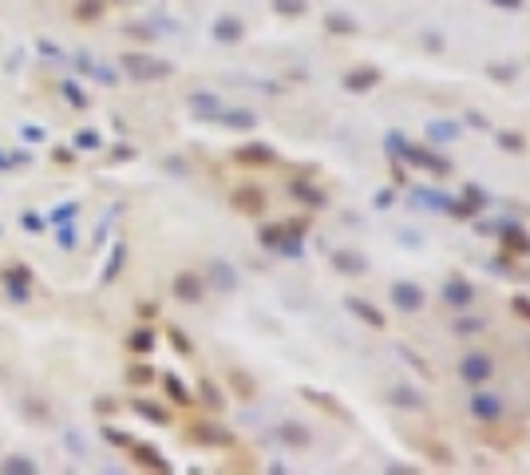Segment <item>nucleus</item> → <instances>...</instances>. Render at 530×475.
<instances>
[{"instance_id": "nucleus-49", "label": "nucleus", "mask_w": 530, "mask_h": 475, "mask_svg": "<svg viewBox=\"0 0 530 475\" xmlns=\"http://www.w3.org/2000/svg\"><path fill=\"white\" fill-rule=\"evenodd\" d=\"M510 305H514V313H522V317L530 321V297H514Z\"/></svg>"}, {"instance_id": "nucleus-6", "label": "nucleus", "mask_w": 530, "mask_h": 475, "mask_svg": "<svg viewBox=\"0 0 530 475\" xmlns=\"http://www.w3.org/2000/svg\"><path fill=\"white\" fill-rule=\"evenodd\" d=\"M443 301L455 309V313H467L471 305H475V285L467 277H447L443 282Z\"/></svg>"}, {"instance_id": "nucleus-18", "label": "nucleus", "mask_w": 530, "mask_h": 475, "mask_svg": "<svg viewBox=\"0 0 530 475\" xmlns=\"http://www.w3.org/2000/svg\"><path fill=\"white\" fill-rule=\"evenodd\" d=\"M155 344H159V333H155L150 325H139V329H131L127 333V349L131 353H139V356H147Z\"/></svg>"}, {"instance_id": "nucleus-13", "label": "nucleus", "mask_w": 530, "mask_h": 475, "mask_svg": "<svg viewBox=\"0 0 530 475\" xmlns=\"http://www.w3.org/2000/svg\"><path fill=\"white\" fill-rule=\"evenodd\" d=\"M131 459H135L143 471H170L167 455H162L159 447H150V444H131Z\"/></svg>"}, {"instance_id": "nucleus-9", "label": "nucleus", "mask_w": 530, "mask_h": 475, "mask_svg": "<svg viewBox=\"0 0 530 475\" xmlns=\"http://www.w3.org/2000/svg\"><path fill=\"white\" fill-rule=\"evenodd\" d=\"M273 159H277V151L270 143H246V147L234 151V162H241V167H270Z\"/></svg>"}, {"instance_id": "nucleus-42", "label": "nucleus", "mask_w": 530, "mask_h": 475, "mask_svg": "<svg viewBox=\"0 0 530 475\" xmlns=\"http://www.w3.org/2000/svg\"><path fill=\"white\" fill-rule=\"evenodd\" d=\"M103 440H107V444H115V447H131V444H135L127 432H119V428H111V424L103 428Z\"/></svg>"}, {"instance_id": "nucleus-16", "label": "nucleus", "mask_w": 530, "mask_h": 475, "mask_svg": "<svg viewBox=\"0 0 530 475\" xmlns=\"http://www.w3.org/2000/svg\"><path fill=\"white\" fill-rule=\"evenodd\" d=\"M408 203L416 206V210H420V206H428V210H435V214H447L451 198H447V194H440V191H431V186H428V191L420 186V191L408 194Z\"/></svg>"}, {"instance_id": "nucleus-14", "label": "nucleus", "mask_w": 530, "mask_h": 475, "mask_svg": "<svg viewBox=\"0 0 530 475\" xmlns=\"http://www.w3.org/2000/svg\"><path fill=\"white\" fill-rule=\"evenodd\" d=\"M191 112L198 115V119H222L226 107H222V100L218 95H210V91H194L191 95Z\"/></svg>"}, {"instance_id": "nucleus-2", "label": "nucleus", "mask_w": 530, "mask_h": 475, "mask_svg": "<svg viewBox=\"0 0 530 475\" xmlns=\"http://www.w3.org/2000/svg\"><path fill=\"white\" fill-rule=\"evenodd\" d=\"M119 68L127 71V76H131L135 83H155V80H167L170 71H174L167 60H155V56H147V52H123Z\"/></svg>"}, {"instance_id": "nucleus-43", "label": "nucleus", "mask_w": 530, "mask_h": 475, "mask_svg": "<svg viewBox=\"0 0 530 475\" xmlns=\"http://www.w3.org/2000/svg\"><path fill=\"white\" fill-rule=\"evenodd\" d=\"M463 198H467V203L475 206V210H483V206H487V194H483L479 186H475V182H467V186H463Z\"/></svg>"}, {"instance_id": "nucleus-40", "label": "nucleus", "mask_w": 530, "mask_h": 475, "mask_svg": "<svg viewBox=\"0 0 530 475\" xmlns=\"http://www.w3.org/2000/svg\"><path fill=\"white\" fill-rule=\"evenodd\" d=\"M64 100H68L71 107H88V95L80 91V83L76 80H64Z\"/></svg>"}, {"instance_id": "nucleus-29", "label": "nucleus", "mask_w": 530, "mask_h": 475, "mask_svg": "<svg viewBox=\"0 0 530 475\" xmlns=\"http://www.w3.org/2000/svg\"><path fill=\"white\" fill-rule=\"evenodd\" d=\"M325 28L337 32V36H352V32L361 28V24L352 20V16H344V12H329V16H325Z\"/></svg>"}, {"instance_id": "nucleus-30", "label": "nucleus", "mask_w": 530, "mask_h": 475, "mask_svg": "<svg viewBox=\"0 0 530 475\" xmlns=\"http://www.w3.org/2000/svg\"><path fill=\"white\" fill-rule=\"evenodd\" d=\"M159 380V373L150 368V364H131L127 368V385H135V388H147V385H155Z\"/></svg>"}, {"instance_id": "nucleus-26", "label": "nucleus", "mask_w": 530, "mask_h": 475, "mask_svg": "<svg viewBox=\"0 0 530 475\" xmlns=\"http://www.w3.org/2000/svg\"><path fill=\"white\" fill-rule=\"evenodd\" d=\"M210 282H214V289H222V294H230L234 285H238V273H234V265H226V262H214V265H210Z\"/></svg>"}, {"instance_id": "nucleus-8", "label": "nucleus", "mask_w": 530, "mask_h": 475, "mask_svg": "<svg viewBox=\"0 0 530 475\" xmlns=\"http://www.w3.org/2000/svg\"><path fill=\"white\" fill-rule=\"evenodd\" d=\"M230 206H234L238 214H250V218H258V214H265V194H261V186L246 182V186H238V191L230 194Z\"/></svg>"}, {"instance_id": "nucleus-12", "label": "nucleus", "mask_w": 530, "mask_h": 475, "mask_svg": "<svg viewBox=\"0 0 530 475\" xmlns=\"http://www.w3.org/2000/svg\"><path fill=\"white\" fill-rule=\"evenodd\" d=\"M191 440L194 444H202V447H230L234 444V435L226 432V428H218V424H194Z\"/></svg>"}, {"instance_id": "nucleus-59", "label": "nucleus", "mask_w": 530, "mask_h": 475, "mask_svg": "<svg viewBox=\"0 0 530 475\" xmlns=\"http://www.w3.org/2000/svg\"><path fill=\"white\" fill-rule=\"evenodd\" d=\"M24 139H36V143H40L44 131H40V127H24Z\"/></svg>"}, {"instance_id": "nucleus-39", "label": "nucleus", "mask_w": 530, "mask_h": 475, "mask_svg": "<svg viewBox=\"0 0 530 475\" xmlns=\"http://www.w3.org/2000/svg\"><path fill=\"white\" fill-rule=\"evenodd\" d=\"M428 135H431L435 143H451L455 135H459V127H455V123H431V127H428Z\"/></svg>"}, {"instance_id": "nucleus-23", "label": "nucleus", "mask_w": 530, "mask_h": 475, "mask_svg": "<svg viewBox=\"0 0 530 475\" xmlns=\"http://www.w3.org/2000/svg\"><path fill=\"white\" fill-rule=\"evenodd\" d=\"M344 305H349V309L361 317L364 325H372V329H384V313H380V309H372V301H364V297H349Z\"/></svg>"}, {"instance_id": "nucleus-34", "label": "nucleus", "mask_w": 530, "mask_h": 475, "mask_svg": "<svg viewBox=\"0 0 530 475\" xmlns=\"http://www.w3.org/2000/svg\"><path fill=\"white\" fill-rule=\"evenodd\" d=\"M305 0H273V12L277 16H285V20H297V16H305Z\"/></svg>"}, {"instance_id": "nucleus-10", "label": "nucleus", "mask_w": 530, "mask_h": 475, "mask_svg": "<svg viewBox=\"0 0 530 475\" xmlns=\"http://www.w3.org/2000/svg\"><path fill=\"white\" fill-rule=\"evenodd\" d=\"M329 262H332V270L344 273V277H361V273L368 270V258H364V253H356V250H332Z\"/></svg>"}, {"instance_id": "nucleus-55", "label": "nucleus", "mask_w": 530, "mask_h": 475, "mask_svg": "<svg viewBox=\"0 0 530 475\" xmlns=\"http://www.w3.org/2000/svg\"><path fill=\"white\" fill-rule=\"evenodd\" d=\"M95 408H100L103 416H111V412H115V400H111V396H103V400H100V404H95Z\"/></svg>"}, {"instance_id": "nucleus-4", "label": "nucleus", "mask_w": 530, "mask_h": 475, "mask_svg": "<svg viewBox=\"0 0 530 475\" xmlns=\"http://www.w3.org/2000/svg\"><path fill=\"white\" fill-rule=\"evenodd\" d=\"M170 294L179 297L182 305H198L206 297V277L194 270H179L174 273V282H170Z\"/></svg>"}, {"instance_id": "nucleus-44", "label": "nucleus", "mask_w": 530, "mask_h": 475, "mask_svg": "<svg viewBox=\"0 0 530 475\" xmlns=\"http://www.w3.org/2000/svg\"><path fill=\"white\" fill-rule=\"evenodd\" d=\"M167 337H170V344H174V349H179L182 356H191V353H194V344L186 341V333H182V329H170Z\"/></svg>"}, {"instance_id": "nucleus-60", "label": "nucleus", "mask_w": 530, "mask_h": 475, "mask_svg": "<svg viewBox=\"0 0 530 475\" xmlns=\"http://www.w3.org/2000/svg\"><path fill=\"white\" fill-rule=\"evenodd\" d=\"M12 162H16V159H8V155H0V167H12Z\"/></svg>"}, {"instance_id": "nucleus-33", "label": "nucleus", "mask_w": 530, "mask_h": 475, "mask_svg": "<svg viewBox=\"0 0 530 475\" xmlns=\"http://www.w3.org/2000/svg\"><path fill=\"white\" fill-rule=\"evenodd\" d=\"M123 262H127V246H115V250H111V262H107V270H103V282H115V277H119V270H123Z\"/></svg>"}, {"instance_id": "nucleus-25", "label": "nucleus", "mask_w": 530, "mask_h": 475, "mask_svg": "<svg viewBox=\"0 0 530 475\" xmlns=\"http://www.w3.org/2000/svg\"><path fill=\"white\" fill-rule=\"evenodd\" d=\"M376 83H380V71L376 68H356L344 76V88L349 91H368V88H376Z\"/></svg>"}, {"instance_id": "nucleus-28", "label": "nucleus", "mask_w": 530, "mask_h": 475, "mask_svg": "<svg viewBox=\"0 0 530 475\" xmlns=\"http://www.w3.org/2000/svg\"><path fill=\"white\" fill-rule=\"evenodd\" d=\"M222 123L234 127V131H253V127H258V115L246 112V107H238V112H222Z\"/></svg>"}, {"instance_id": "nucleus-35", "label": "nucleus", "mask_w": 530, "mask_h": 475, "mask_svg": "<svg viewBox=\"0 0 530 475\" xmlns=\"http://www.w3.org/2000/svg\"><path fill=\"white\" fill-rule=\"evenodd\" d=\"M198 396H202V404H206V408H214V412H218V408L226 404V400H222V392H218V385H214V380H202Z\"/></svg>"}, {"instance_id": "nucleus-50", "label": "nucleus", "mask_w": 530, "mask_h": 475, "mask_svg": "<svg viewBox=\"0 0 530 475\" xmlns=\"http://www.w3.org/2000/svg\"><path fill=\"white\" fill-rule=\"evenodd\" d=\"M487 4H495V8H507V12H519L522 0H487Z\"/></svg>"}, {"instance_id": "nucleus-11", "label": "nucleus", "mask_w": 530, "mask_h": 475, "mask_svg": "<svg viewBox=\"0 0 530 475\" xmlns=\"http://www.w3.org/2000/svg\"><path fill=\"white\" fill-rule=\"evenodd\" d=\"M471 416L483 420V424H495V420L502 416V400L495 392H475L471 396Z\"/></svg>"}, {"instance_id": "nucleus-45", "label": "nucleus", "mask_w": 530, "mask_h": 475, "mask_svg": "<svg viewBox=\"0 0 530 475\" xmlns=\"http://www.w3.org/2000/svg\"><path fill=\"white\" fill-rule=\"evenodd\" d=\"M479 329H483V321H479V317H463V321H455V333H459V337H467V333H479Z\"/></svg>"}, {"instance_id": "nucleus-27", "label": "nucleus", "mask_w": 530, "mask_h": 475, "mask_svg": "<svg viewBox=\"0 0 530 475\" xmlns=\"http://www.w3.org/2000/svg\"><path fill=\"white\" fill-rule=\"evenodd\" d=\"M277 435H281V444L285 447H309V440H313L305 424H281Z\"/></svg>"}, {"instance_id": "nucleus-46", "label": "nucleus", "mask_w": 530, "mask_h": 475, "mask_svg": "<svg viewBox=\"0 0 530 475\" xmlns=\"http://www.w3.org/2000/svg\"><path fill=\"white\" fill-rule=\"evenodd\" d=\"M76 210H80L76 203H64V206H56V214H52V218H56V222H71V218H76Z\"/></svg>"}, {"instance_id": "nucleus-48", "label": "nucleus", "mask_w": 530, "mask_h": 475, "mask_svg": "<svg viewBox=\"0 0 530 475\" xmlns=\"http://www.w3.org/2000/svg\"><path fill=\"white\" fill-rule=\"evenodd\" d=\"M155 313H159V305H155V301H139V317H143V321H150Z\"/></svg>"}, {"instance_id": "nucleus-21", "label": "nucleus", "mask_w": 530, "mask_h": 475, "mask_svg": "<svg viewBox=\"0 0 530 475\" xmlns=\"http://www.w3.org/2000/svg\"><path fill=\"white\" fill-rule=\"evenodd\" d=\"M289 194L297 198V203L313 206V210H317V206H325V194H320L313 182H305V179H293V182H289Z\"/></svg>"}, {"instance_id": "nucleus-7", "label": "nucleus", "mask_w": 530, "mask_h": 475, "mask_svg": "<svg viewBox=\"0 0 530 475\" xmlns=\"http://www.w3.org/2000/svg\"><path fill=\"white\" fill-rule=\"evenodd\" d=\"M490 373H495V361H490L487 353H467L459 361V376L467 380V385H487Z\"/></svg>"}, {"instance_id": "nucleus-37", "label": "nucleus", "mask_w": 530, "mask_h": 475, "mask_svg": "<svg viewBox=\"0 0 530 475\" xmlns=\"http://www.w3.org/2000/svg\"><path fill=\"white\" fill-rule=\"evenodd\" d=\"M230 385L238 388L241 400H253V380H250L246 373H241V368H230Z\"/></svg>"}, {"instance_id": "nucleus-56", "label": "nucleus", "mask_w": 530, "mask_h": 475, "mask_svg": "<svg viewBox=\"0 0 530 475\" xmlns=\"http://www.w3.org/2000/svg\"><path fill=\"white\" fill-rule=\"evenodd\" d=\"M60 246H64V250H71V246H76V234H71V230H60Z\"/></svg>"}, {"instance_id": "nucleus-17", "label": "nucleus", "mask_w": 530, "mask_h": 475, "mask_svg": "<svg viewBox=\"0 0 530 475\" xmlns=\"http://www.w3.org/2000/svg\"><path fill=\"white\" fill-rule=\"evenodd\" d=\"M502 246H507V253H530V234L522 230L519 222H502Z\"/></svg>"}, {"instance_id": "nucleus-54", "label": "nucleus", "mask_w": 530, "mask_h": 475, "mask_svg": "<svg viewBox=\"0 0 530 475\" xmlns=\"http://www.w3.org/2000/svg\"><path fill=\"white\" fill-rule=\"evenodd\" d=\"M123 159H135V151H131V147H119V151H111V162H123Z\"/></svg>"}, {"instance_id": "nucleus-1", "label": "nucleus", "mask_w": 530, "mask_h": 475, "mask_svg": "<svg viewBox=\"0 0 530 475\" xmlns=\"http://www.w3.org/2000/svg\"><path fill=\"white\" fill-rule=\"evenodd\" d=\"M384 147H388V155L411 162V167H423V171H431V174H447V171H451V162L443 159V155H435L431 147H416V143H408L400 131H388Z\"/></svg>"}, {"instance_id": "nucleus-38", "label": "nucleus", "mask_w": 530, "mask_h": 475, "mask_svg": "<svg viewBox=\"0 0 530 475\" xmlns=\"http://www.w3.org/2000/svg\"><path fill=\"white\" fill-rule=\"evenodd\" d=\"M24 416H28V420H36V424H48V420H52V408L44 404V400H28V404H24Z\"/></svg>"}, {"instance_id": "nucleus-24", "label": "nucleus", "mask_w": 530, "mask_h": 475, "mask_svg": "<svg viewBox=\"0 0 530 475\" xmlns=\"http://www.w3.org/2000/svg\"><path fill=\"white\" fill-rule=\"evenodd\" d=\"M162 388H167V396H170V404H179V408H191L194 404V396H191V388L182 385L174 373H167L162 376Z\"/></svg>"}, {"instance_id": "nucleus-31", "label": "nucleus", "mask_w": 530, "mask_h": 475, "mask_svg": "<svg viewBox=\"0 0 530 475\" xmlns=\"http://www.w3.org/2000/svg\"><path fill=\"white\" fill-rule=\"evenodd\" d=\"M4 475H36V464H32L28 455H8L4 464H0Z\"/></svg>"}, {"instance_id": "nucleus-51", "label": "nucleus", "mask_w": 530, "mask_h": 475, "mask_svg": "<svg viewBox=\"0 0 530 475\" xmlns=\"http://www.w3.org/2000/svg\"><path fill=\"white\" fill-rule=\"evenodd\" d=\"M127 36H139V40H150V36H155V28H139V24H131V28H127Z\"/></svg>"}, {"instance_id": "nucleus-3", "label": "nucleus", "mask_w": 530, "mask_h": 475, "mask_svg": "<svg viewBox=\"0 0 530 475\" xmlns=\"http://www.w3.org/2000/svg\"><path fill=\"white\" fill-rule=\"evenodd\" d=\"M388 297H392V305H396L400 313H420L423 305H428V297H423V285L408 282V277L392 282V285H388Z\"/></svg>"}, {"instance_id": "nucleus-5", "label": "nucleus", "mask_w": 530, "mask_h": 475, "mask_svg": "<svg viewBox=\"0 0 530 475\" xmlns=\"http://www.w3.org/2000/svg\"><path fill=\"white\" fill-rule=\"evenodd\" d=\"M0 282H4L12 301H28L32 297V270L28 265H8V270H0Z\"/></svg>"}, {"instance_id": "nucleus-52", "label": "nucleus", "mask_w": 530, "mask_h": 475, "mask_svg": "<svg viewBox=\"0 0 530 475\" xmlns=\"http://www.w3.org/2000/svg\"><path fill=\"white\" fill-rule=\"evenodd\" d=\"M20 222L28 226V230H40V226H44V218H40V214H24Z\"/></svg>"}, {"instance_id": "nucleus-36", "label": "nucleus", "mask_w": 530, "mask_h": 475, "mask_svg": "<svg viewBox=\"0 0 530 475\" xmlns=\"http://www.w3.org/2000/svg\"><path fill=\"white\" fill-rule=\"evenodd\" d=\"M495 143H499L507 155H519L522 147H526V139H522V135H514V131H499V135H495Z\"/></svg>"}, {"instance_id": "nucleus-58", "label": "nucleus", "mask_w": 530, "mask_h": 475, "mask_svg": "<svg viewBox=\"0 0 530 475\" xmlns=\"http://www.w3.org/2000/svg\"><path fill=\"white\" fill-rule=\"evenodd\" d=\"M52 159H56V162H71L76 155H71V151H64V147H60V151H52Z\"/></svg>"}, {"instance_id": "nucleus-41", "label": "nucleus", "mask_w": 530, "mask_h": 475, "mask_svg": "<svg viewBox=\"0 0 530 475\" xmlns=\"http://www.w3.org/2000/svg\"><path fill=\"white\" fill-rule=\"evenodd\" d=\"M76 147H80V151H95V147H103V139H100V131L83 127V131L76 135Z\"/></svg>"}, {"instance_id": "nucleus-22", "label": "nucleus", "mask_w": 530, "mask_h": 475, "mask_svg": "<svg viewBox=\"0 0 530 475\" xmlns=\"http://www.w3.org/2000/svg\"><path fill=\"white\" fill-rule=\"evenodd\" d=\"M131 408L147 420V424H159V428H167L170 424V412L162 404H155V400H131Z\"/></svg>"}, {"instance_id": "nucleus-20", "label": "nucleus", "mask_w": 530, "mask_h": 475, "mask_svg": "<svg viewBox=\"0 0 530 475\" xmlns=\"http://www.w3.org/2000/svg\"><path fill=\"white\" fill-rule=\"evenodd\" d=\"M241 36H246V28H241L238 16H218L214 20V40L218 44H238Z\"/></svg>"}, {"instance_id": "nucleus-53", "label": "nucleus", "mask_w": 530, "mask_h": 475, "mask_svg": "<svg viewBox=\"0 0 530 475\" xmlns=\"http://www.w3.org/2000/svg\"><path fill=\"white\" fill-rule=\"evenodd\" d=\"M423 40H428V48H431V52H440V48H443V36H440V32H428Z\"/></svg>"}, {"instance_id": "nucleus-19", "label": "nucleus", "mask_w": 530, "mask_h": 475, "mask_svg": "<svg viewBox=\"0 0 530 475\" xmlns=\"http://www.w3.org/2000/svg\"><path fill=\"white\" fill-rule=\"evenodd\" d=\"M103 12H107V0H76L71 20L76 24H95V20H103Z\"/></svg>"}, {"instance_id": "nucleus-32", "label": "nucleus", "mask_w": 530, "mask_h": 475, "mask_svg": "<svg viewBox=\"0 0 530 475\" xmlns=\"http://www.w3.org/2000/svg\"><path fill=\"white\" fill-rule=\"evenodd\" d=\"M285 234H289V226H261L258 242L265 246V250H281V242H285Z\"/></svg>"}, {"instance_id": "nucleus-47", "label": "nucleus", "mask_w": 530, "mask_h": 475, "mask_svg": "<svg viewBox=\"0 0 530 475\" xmlns=\"http://www.w3.org/2000/svg\"><path fill=\"white\" fill-rule=\"evenodd\" d=\"M490 76H495V80H514V68H507V64H495V68H490Z\"/></svg>"}, {"instance_id": "nucleus-15", "label": "nucleus", "mask_w": 530, "mask_h": 475, "mask_svg": "<svg viewBox=\"0 0 530 475\" xmlns=\"http://www.w3.org/2000/svg\"><path fill=\"white\" fill-rule=\"evenodd\" d=\"M388 400L396 408H404V412H420V408H423V392H420V388H411V385H392Z\"/></svg>"}, {"instance_id": "nucleus-57", "label": "nucleus", "mask_w": 530, "mask_h": 475, "mask_svg": "<svg viewBox=\"0 0 530 475\" xmlns=\"http://www.w3.org/2000/svg\"><path fill=\"white\" fill-rule=\"evenodd\" d=\"M467 123H471V127H487V119H483L479 112H467Z\"/></svg>"}]
</instances>
